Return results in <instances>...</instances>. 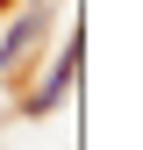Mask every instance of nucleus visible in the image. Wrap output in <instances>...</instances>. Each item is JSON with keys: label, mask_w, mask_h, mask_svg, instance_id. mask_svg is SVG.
I'll use <instances>...</instances> for the list:
<instances>
[{"label": "nucleus", "mask_w": 143, "mask_h": 150, "mask_svg": "<svg viewBox=\"0 0 143 150\" xmlns=\"http://www.w3.org/2000/svg\"><path fill=\"white\" fill-rule=\"evenodd\" d=\"M0 7H7V0H0Z\"/></svg>", "instance_id": "3"}, {"label": "nucleus", "mask_w": 143, "mask_h": 150, "mask_svg": "<svg viewBox=\"0 0 143 150\" xmlns=\"http://www.w3.org/2000/svg\"><path fill=\"white\" fill-rule=\"evenodd\" d=\"M79 64H86V36L72 29V43L57 50V64L43 71V86H36L29 100H22V115H57V107H64V93L79 86Z\"/></svg>", "instance_id": "1"}, {"label": "nucleus", "mask_w": 143, "mask_h": 150, "mask_svg": "<svg viewBox=\"0 0 143 150\" xmlns=\"http://www.w3.org/2000/svg\"><path fill=\"white\" fill-rule=\"evenodd\" d=\"M43 29H50V7H43V0H29V7L14 14V29L0 36V71H7V79L36 57V36H43Z\"/></svg>", "instance_id": "2"}]
</instances>
